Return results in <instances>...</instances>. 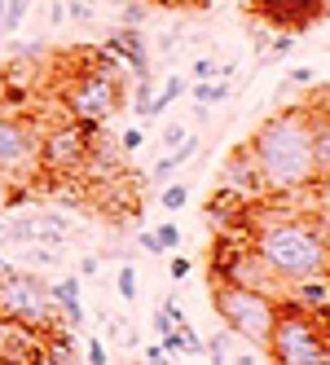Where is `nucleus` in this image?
<instances>
[{"label":"nucleus","instance_id":"obj_37","mask_svg":"<svg viewBox=\"0 0 330 365\" xmlns=\"http://www.w3.org/2000/svg\"><path fill=\"white\" fill-rule=\"evenodd\" d=\"M141 247H145V255H163V247H159V238H155V229L141 233Z\"/></svg>","mask_w":330,"mask_h":365},{"label":"nucleus","instance_id":"obj_24","mask_svg":"<svg viewBox=\"0 0 330 365\" xmlns=\"http://www.w3.org/2000/svg\"><path fill=\"white\" fill-rule=\"evenodd\" d=\"M159 202H163V212H181V207L190 202V190H185V185H163Z\"/></svg>","mask_w":330,"mask_h":365},{"label":"nucleus","instance_id":"obj_7","mask_svg":"<svg viewBox=\"0 0 330 365\" xmlns=\"http://www.w3.org/2000/svg\"><path fill=\"white\" fill-rule=\"evenodd\" d=\"M36 168H40V128L31 119L0 115V172L18 185Z\"/></svg>","mask_w":330,"mask_h":365},{"label":"nucleus","instance_id":"obj_26","mask_svg":"<svg viewBox=\"0 0 330 365\" xmlns=\"http://www.w3.org/2000/svg\"><path fill=\"white\" fill-rule=\"evenodd\" d=\"M150 101H155V93H150V75H141V80H137V97H133V110L141 119L150 115Z\"/></svg>","mask_w":330,"mask_h":365},{"label":"nucleus","instance_id":"obj_28","mask_svg":"<svg viewBox=\"0 0 330 365\" xmlns=\"http://www.w3.org/2000/svg\"><path fill=\"white\" fill-rule=\"evenodd\" d=\"M216 75H220V66H216L212 58H198V62H194V84H202V80H216Z\"/></svg>","mask_w":330,"mask_h":365},{"label":"nucleus","instance_id":"obj_5","mask_svg":"<svg viewBox=\"0 0 330 365\" xmlns=\"http://www.w3.org/2000/svg\"><path fill=\"white\" fill-rule=\"evenodd\" d=\"M0 317H18V322H31L53 330L62 322V312L48 295V282L36 269H0Z\"/></svg>","mask_w":330,"mask_h":365},{"label":"nucleus","instance_id":"obj_41","mask_svg":"<svg viewBox=\"0 0 330 365\" xmlns=\"http://www.w3.org/2000/svg\"><path fill=\"white\" fill-rule=\"evenodd\" d=\"M230 365H256V356H251V352H234V361Z\"/></svg>","mask_w":330,"mask_h":365},{"label":"nucleus","instance_id":"obj_18","mask_svg":"<svg viewBox=\"0 0 330 365\" xmlns=\"http://www.w3.org/2000/svg\"><path fill=\"white\" fill-rule=\"evenodd\" d=\"M185 93H190V84L181 80V75H172V80L155 93V101H150V115H145V119H159V115L172 106V101H176V97H185Z\"/></svg>","mask_w":330,"mask_h":365},{"label":"nucleus","instance_id":"obj_29","mask_svg":"<svg viewBox=\"0 0 330 365\" xmlns=\"http://www.w3.org/2000/svg\"><path fill=\"white\" fill-rule=\"evenodd\" d=\"M141 145H145V133H141V128H128V133L119 137V150H123V154H133V150H141Z\"/></svg>","mask_w":330,"mask_h":365},{"label":"nucleus","instance_id":"obj_38","mask_svg":"<svg viewBox=\"0 0 330 365\" xmlns=\"http://www.w3.org/2000/svg\"><path fill=\"white\" fill-rule=\"evenodd\" d=\"M9 190H14V180L0 172V212H9Z\"/></svg>","mask_w":330,"mask_h":365},{"label":"nucleus","instance_id":"obj_19","mask_svg":"<svg viewBox=\"0 0 330 365\" xmlns=\"http://www.w3.org/2000/svg\"><path fill=\"white\" fill-rule=\"evenodd\" d=\"M190 93L198 106H220L230 97V80H202V84H190Z\"/></svg>","mask_w":330,"mask_h":365},{"label":"nucleus","instance_id":"obj_13","mask_svg":"<svg viewBox=\"0 0 330 365\" xmlns=\"http://www.w3.org/2000/svg\"><path fill=\"white\" fill-rule=\"evenodd\" d=\"M194 154H198V137H185L181 145H176V150H167L163 159L155 163V172H150L145 180H150V185H167V180H172V172H181V168L194 159Z\"/></svg>","mask_w":330,"mask_h":365},{"label":"nucleus","instance_id":"obj_40","mask_svg":"<svg viewBox=\"0 0 330 365\" xmlns=\"http://www.w3.org/2000/svg\"><path fill=\"white\" fill-rule=\"evenodd\" d=\"M14 53H22V58H40L44 44H14Z\"/></svg>","mask_w":330,"mask_h":365},{"label":"nucleus","instance_id":"obj_10","mask_svg":"<svg viewBox=\"0 0 330 365\" xmlns=\"http://www.w3.org/2000/svg\"><path fill=\"white\" fill-rule=\"evenodd\" d=\"M220 247H225L220 251V269L212 264V282H234V286H251V291H269V286L277 282L251 247H234V242H220Z\"/></svg>","mask_w":330,"mask_h":365},{"label":"nucleus","instance_id":"obj_30","mask_svg":"<svg viewBox=\"0 0 330 365\" xmlns=\"http://www.w3.org/2000/svg\"><path fill=\"white\" fill-rule=\"evenodd\" d=\"M66 18H75V22H93V5H88V0H71V5H66Z\"/></svg>","mask_w":330,"mask_h":365},{"label":"nucleus","instance_id":"obj_4","mask_svg":"<svg viewBox=\"0 0 330 365\" xmlns=\"http://www.w3.org/2000/svg\"><path fill=\"white\" fill-rule=\"evenodd\" d=\"M273 365H321V348H326V330L317 322V312H309L304 304H282L277 299V317L269 330Z\"/></svg>","mask_w":330,"mask_h":365},{"label":"nucleus","instance_id":"obj_9","mask_svg":"<svg viewBox=\"0 0 330 365\" xmlns=\"http://www.w3.org/2000/svg\"><path fill=\"white\" fill-rule=\"evenodd\" d=\"M44 344H48L44 326L0 317V365H44Z\"/></svg>","mask_w":330,"mask_h":365},{"label":"nucleus","instance_id":"obj_36","mask_svg":"<svg viewBox=\"0 0 330 365\" xmlns=\"http://www.w3.org/2000/svg\"><path fill=\"white\" fill-rule=\"evenodd\" d=\"M145 22V5H128L123 9V27H141Z\"/></svg>","mask_w":330,"mask_h":365},{"label":"nucleus","instance_id":"obj_12","mask_svg":"<svg viewBox=\"0 0 330 365\" xmlns=\"http://www.w3.org/2000/svg\"><path fill=\"white\" fill-rule=\"evenodd\" d=\"M110 53H119L123 62L133 66V75L141 80V75H150V44H145V31L141 27H115L110 40H106Z\"/></svg>","mask_w":330,"mask_h":365},{"label":"nucleus","instance_id":"obj_17","mask_svg":"<svg viewBox=\"0 0 330 365\" xmlns=\"http://www.w3.org/2000/svg\"><path fill=\"white\" fill-rule=\"evenodd\" d=\"M295 304H304L309 312H321L330 304V282L326 277H304V282H295Z\"/></svg>","mask_w":330,"mask_h":365},{"label":"nucleus","instance_id":"obj_1","mask_svg":"<svg viewBox=\"0 0 330 365\" xmlns=\"http://www.w3.org/2000/svg\"><path fill=\"white\" fill-rule=\"evenodd\" d=\"M251 163H256L260 190L269 194H295L309 190L317 172V154H313V128H309V110L291 106V110H273L256 137H251Z\"/></svg>","mask_w":330,"mask_h":365},{"label":"nucleus","instance_id":"obj_8","mask_svg":"<svg viewBox=\"0 0 330 365\" xmlns=\"http://www.w3.org/2000/svg\"><path fill=\"white\" fill-rule=\"evenodd\" d=\"M93 150V128L88 123H58L53 133H40V168L44 172H80Z\"/></svg>","mask_w":330,"mask_h":365},{"label":"nucleus","instance_id":"obj_20","mask_svg":"<svg viewBox=\"0 0 330 365\" xmlns=\"http://www.w3.org/2000/svg\"><path fill=\"white\" fill-rule=\"evenodd\" d=\"M31 14V0H5V18H0V31L5 36H18L22 31V22H27Z\"/></svg>","mask_w":330,"mask_h":365},{"label":"nucleus","instance_id":"obj_42","mask_svg":"<svg viewBox=\"0 0 330 365\" xmlns=\"http://www.w3.org/2000/svg\"><path fill=\"white\" fill-rule=\"evenodd\" d=\"M321 365H330V334H326V348H321Z\"/></svg>","mask_w":330,"mask_h":365},{"label":"nucleus","instance_id":"obj_16","mask_svg":"<svg viewBox=\"0 0 330 365\" xmlns=\"http://www.w3.org/2000/svg\"><path fill=\"white\" fill-rule=\"evenodd\" d=\"M313 128V154H317V172L330 176V110H309Z\"/></svg>","mask_w":330,"mask_h":365},{"label":"nucleus","instance_id":"obj_6","mask_svg":"<svg viewBox=\"0 0 330 365\" xmlns=\"http://www.w3.org/2000/svg\"><path fill=\"white\" fill-rule=\"evenodd\" d=\"M62 106H66V115H71L75 123L97 128V123H106V119L123 106V84H119V75L101 71V66H88V71H80V75L66 84Z\"/></svg>","mask_w":330,"mask_h":365},{"label":"nucleus","instance_id":"obj_11","mask_svg":"<svg viewBox=\"0 0 330 365\" xmlns=\"http://www.w3.org/2000/svg\"><path fill=\"white\" fill-rule=\"evenodd\" d=\"M256 9L277 31H304L309 22L326 14V0H256Z\"/></svg>","mask_w":330,"mask_h":365},{"label":"nucleus","instance_id":"obj_25","mask_svg":"<svg viewBox=\"0 0 330 365\" xmlns=\"http://www.w3.org/2000/svg\"><path fill=\"white\" fill-rule=\"evenodd\" d=\"M155 238H159V247H163V255H167V251H176V247H181V229H176L172 220H163V225L155 229Z\"/></svg>","mask_w":330,"mask_h":365},{"label":"nucleus","instance_id":"obj_2","mask_svg":"<svg viewBox=\"0 0 330 365\" xmlns=\"http://www.w3.org/2000/svg\"><path fill=\"white\" fill-rule=\"evenodd\" d=\"M251 251L264 259L277 282H304L330 273V238L326 229L299 216H269L251 233Z\"/></svg>","mask_w":330,"mask_h":365},{"label":"nucleus","instance_id":"obj_34","mask_svg":"<svg viewBox=\"0 0 330 365\" xmlns=\"http://www.w3.org/2000/svg\"><path fill=\"white\" fill-rule=\"evenodd\" d=\"M313 80H317V75H313V66H295V71L287 75V84H299V88H304V84H313Z\"/></svg>","mask_w":330,"mask_h":365},{"label":"nucleus","instance_id":"obj_14","mask_svg":"<svg viewBox=\"0 0 330 365\" xmlns=\"http://www.w3.org/2000/svg\"><path fill=\"white\" fill-rule=\"evenodd\" d=\"M31 225H36V242L40 247H62L66 233H71V220L58 216V212H31Z\"/></svg>","mask_w":330,"mask_h":365},{"label":"nucleus","instance_id":"obj_43","mask_svg":"<svg viewBox=\"0 0 330 365\" xmlns=\"http://www.w3.org/2000/svg\"><path fill=\"white\" fill-rule=\"evenodd\" d=\"M0 269H9V259H5V251H0Z\"/></svg>","mask_w":330,"mask_h":365},{"label":"nucleus","instance_id":"obj_31","mask_svg":"<svg viewBox=\"0 0 330 365\" xmlns=\"http://www.w3.org/2000/svg\"><path fill=\"white\" fill-rule=\"evenodd\" d=\"M190 269H194V264H190V255H172V259H167V273H172L176 282L190 277Z\"/></svg>","mask_w":330,"mask_h":365},{"label":"nucleus","instance_id":"obj_32","mask_svg":"<svg viewBox=\"0 0 330 365\" xmlns=\"http://www.w3.org/2000/svg\"><path fill=\"white\" fill-rule=\"evenodd\" d=\"M185 137H190V133H185L181 123H167V128H163V145H167V150H176V145H181Z\"/></svg>","mask_w":330,"mask_h":365},{"label":"nucleus","instance_id":"obj_22","mask_svg":"<svg viewBox=\"0 0 330 365\" xmlns=\"http://www.w3.org/2000/svg\"><path fill=\"white\" fill-rule=\"evenodd\" d=\"M22 259H27V269H58L62 264V251L58 247H22Z\"/></svg>","mask_w":330,"mask_h":365},{"label":"nucleus","instance_id":"obj_39","mask_svg":"<svg viewBox=\"0 0 330 365\" xmlns=\"http://www.w3.org/2000/svg\"><path fill=\"white\" fill-rule=\"evenodd\" d=\"M97 269H101V259H97V255H84V259H80V277H93Z\"/></svg>","mask_w":330,"mask_h":365},{"label":"nucleus","instance_id":"obj_27","mask_svg":"<svg viewBox=\"0 0 330 365\" xmlns=\"http://www.w3.org/2000/svg\"><path fill=\"white\" fill-rule=\"evenodd\" d=\"M84 361H88V365H110L106 344H101V339H88V344H84Z\"/></svg>","mask_w":330,"mask_h":365},{"label":"nucleus","instance_id":"obj_21","mask_svg":"<svg viewBox=\"0 0 330 365\" xmlns=\"http://www.w3.org/2000/svg\"><path fill=\"white\" fill-rule=\"evenodd\" d=\"M230 330H216L212 339H202V356H207V365H230Z\"/></svg>","mask_w":330,"mask_h":365},{"label":"nucleus","instance_id":"obj_33","mask_svg":"<svg viewBox=\"0 0 330 365\" xmlns=\"http://www.w3.org/2000/svg\"><path fill=\"white\" fill-rule=\"evenodd\" d=\"M291 48H295V36H291V31H282V36L273 40V53H269V58H287Z\"/></svg>","mask_w":330,"mask_h":365},{"label":"nucleus","instance_id":"obj_44","mask_svg":"<svg viewBox=\"0 0 330 365\" xmlns=\"http://www.w3.org/2000/svg\"><path fill=\"white\" fill-rule=\"evenodd\" d=\"M0 18H5V0H0Z\"/></svg>","mask_w":330,"mask_h":365},{"label":"nucleus","instance_id":"obj_35","mask_svg":"<svg viewBox=\"0 0 330 365\" xmlns=\"http://www.w3.org/2000/svg\"><path fill=\"white\" fill-rule=\"evenodd\" d=\"M145 365H172V356L163 352V344H150L145 348Z\"/></svg>","mask_w":330,"mask_h":365},{"label":"nucleus","instance_id":"obj_3","mask_svg":"<svg viewBox=\"0 0 330 365\" xmlns=\"http://www.w3.org/2000/svg\"><path fill=\"white\" fill-rule=\"evenodd\" d=\"M212 308L220 326L247 339V344L264 348L269 344V330L277 317V299L269 291H251V286H234V282H212Z\"/></svg>","mask_w":330,"mask_h":365},{"label":"nucleus","instance_id":"obj_15","mask_svg":"<svg viewBox=\"0 0 330 365\" xmlns=\"http://www.w3.org/2000/svg\"><path fill=\"white\" fill-rule=\"evenodd\" d=\"M44 365H80V344H75V334H66V330H48Z\"/></svg>","mask_w":330,"mask_h":365},{"label":"nucleus","instance_id":"obj_23","mask_svg":"<svg viewBox=\"0 0 330 365\" xmlns=\"http://www.w3.org/2000/svg\"><path fill=\"white\" fill-rule=\"evenodd\" d=\"M115 286H119V299H123V304H137L141 286H137V269H133V264L119 269V282H115Z\"/></svg>","mask_w":330,"mask_h":365}]
</instances>
